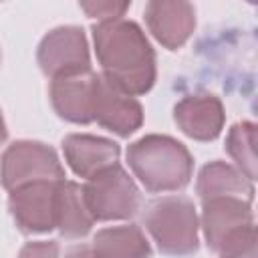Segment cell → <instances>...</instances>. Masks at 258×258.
Wrapping results in <instances>:
<instances>
[{
    "label": "cell",
    "mask_w": 258,
    "mask_h": 258,
    "mask_svg": "<svg viewBox=\"0 0 258 258\" xmlns=\"http://www.w3.org/2000/svg\"><path fill=\"white\" fill-rule=\"evenodd\" d=\"M64 258H95V254L91 252V246L79 244V246H73V248L64 254Z\"/></svg>",
    "instance_id": "44dd1931"
},
{
    "label": "cell",
    "mask_w": 258,
    "mask_h": 258,
    "mask_svg": "<svg viewBox=\"0 0 258 258\" xmlns=\"http://www.w3.org/2000/svg\"><path fill=\"white\" fill-rule=\"evenodd\" d=\"M254 226L252 202L240 198H214L202 202L200 228L210 250L218 252L232 236Z\"/></svg>",
    "instance_id": "30bf717a"
},
{
    "label": "cell",
    "mask_w": 258,
    "mask_h": 258,
    "mask_svg": "<svg viewBox=\"0 0 258 258\" xmlns=\"http://www.w3.org/2000/svg\"><path fill=\"white\" fill-rule=\"evenodd\" d=\"M40 71L48 79L91 69L89 42L81 26H56L46 32L36 48Z\"/></svg>",
    "instance_id": "8992f818"
},
{
    "label": "cell",
    "mask_w": 258,
    "mask_h": 258,
    "mask_svg": "<svg viewBox=\"0 0 258 258\" xmlns=\"http://www.w3.org/2000/svg\"><path fill=\"white\" fill-rule=\"evenodd\" d=\"M101 75L123 93L145 95L157 77L155 50L141 26L129 18L97 22L91 28Z\"/></svg>",
    "instance_id": "6da1fadb"
},
{
    "label": "cell",
    "mask_w": 258,
    "mask_h": 258,
    "mask_svg": "<svg viewBox=\"0 0 258 258\" xmlns=\"http://www.w3.org/2000/svg\"><path fill=\"white\" fill-rule=\"evenodd\" d=\"M64 167L56 151L32 139H20L10 143L0 157V183L12 191L16 187L36 181H62Z\"/></svg>",
    "instance_id": "5b68a950"
},
{
    "label": "cell",
    "mask_w": 258,
    "mask_h": 258,
    "mask_svg": "<svg viewBox=\"0 0 258 258\" xmlns=\"http://www.w3.org/2000/svg\"><path fill=\"white\" fill-rule=\"evenodd\" d=\"M143 18L153 38L169 50L181 48L196 30V8L194 4L181 0L147 2Z\"/></svg>",
    "instance_id": "8fae6325"
},
{
    "label": "cell",
    "mask_w": 258,
    "mask_h": 258,
    "mask_svg": "<svg viewBox=\"0 0 258 258\" xmlns=\"http://www.w3.org/2000/svg\"><path fill=\"white\" fill-rule=\"evenodd\" d=\"M93 121L119 137H129L143 123V107L135 97L123 93L99 73L93 99Z\"/></svg>",
    "instance_id": "9c48e42d"
},
{
    "label": "cell",
    "mask_w": 258,
    "mask_h": 258,
    "mask_svg": "<svg viewBox=\"0 0 258 258\" xmlns=\"http://www.w3.org/2000/svg\"><path fill=\"white\" fill-rule=\"evenodd\" d=\"M127 163L139 183L151 194L179 191L194 175V157L169 135L149 133L127 147Z\"/></svg>",
    "instance_id": "7a4b0ae2"
},
{
    "label": "cell",
    "mask_w": 258,
    "mask_h": 258,
    "mask_svg": "<svg viewBox=\"0 0 258 258\" xmlns=\"http://www.w3.org/2000/svg\"><path fill=\"white\" fill-rule=\"evenodd\" d=\"M6 135H8V131H6V123H4V117H2V111H0V145L6 141Z\"/></svg>",
    "instance_id": "7402d4cb"
},
{
    "label": "cell",
    "mask_w": 258,
    "mask_h": 258,
    "mask_svg": "<svg viewBox=\"0 0 258 258\" xmlns=\"http://www.w3.org/2000/svg\"><path fill=\"white\" fill-rule=\"evenodd\" d=\"M62 153L69 167L83 179H91L107 167L119 163L121 147L107 137L71 133L62 139Z\"/></svg>",
    "instance_id": "4fadbf2b"
},
{
    "label": "cell",
    "mask_w": 258,
    "mask_h": 258,
    "mask_svg": "<svg viewBox=\"0 0 258 258\" xmlns=\"http://www.w3.org/2000/svg\"><path fill=\"white\" fill-rule=\"evenodd\" d=\"M81 187L87 210L95 222L129 220L141 210V191L119 163L87 179Z\"/></svg>",
    "instance_id": "277c9868"
},
{
    "label": "cell",
    "mask_w": 258,
    "mask_h": 258,
    "mask_svg": "<svg viewBox=\"0 0 258 258\" xmlns=\"http://www.w3.org/2000/svg\"><path fill=\"white\" fill-rule=\"evenodd\" d=\"M173 121L181 133L196 141H214L226 123L222 101L212 93H191L173 107Z\"/></svg>",
    "instance_id": "7c38bea8"
},
{
    "label": "cell",
    "mask_w": 258,
    "mask_h": 258,
    "mask_svg": "<svg viewBox=\"0 0 258 258\" xmlns=\"http://www.w3.org/2000/svg\"><path fill=\"white\" fill-rule=\"evenodd\" d=\"M60 246L56 240H38V242H26L16 258H58Z\"/></svg>",
    "instance_id": "ffe728a7"
},
{
    "label": "cell",
    "mask_w": 258,
    "mask_h": 258,
    "mask_svg": "<svg viewBox=\"0 0 258 258\" xmlns=\"http://www.w3.org/2000/svg\"><path fill=\"white\" fill-rule=\"evenodd\" d=\"M216 254L220 258H256V228L248 226L238 232Z\"/></svg>",
    "instance_id": "ac0fdd59"
},
{
    "label": "cell",
    "mask_w": 258,
    "mask_h": 258,
    "mask_svg": "<svg viewBox=\"0 0 258 258\" xmlns=\"http://www.w3.org/2000/svg\"><path fill=\"white\" fill-rule=\"evenodd\" d=\"M95 220L87 210L83 187L75 181L62 179L56 189V226L54 230L60 232V236L69 240H81L85 238Z\"/></svg>",
    "instance_id": "2e32d148"
},
{
    "label": "cell",
    "mask_w": 258,
    "mask_h": 258,
    "mask_svg": "<svg viewBox=\"0 0 258 258\" xmlns=\"http://www.w3.org/2000/svg\"><path fill=\"white\" fill-rule=\"evenodd\" d=\"M226 151L236 167L250 179H256V125L252 121H238L226 135Z\"/></svg>",
    "instance_id": "e0dca14e"
},
{
    "label": "cell",
    "mask_w": 258,
    "mask_h": 258,
    "mask_svg": "<svg viewBox=\"0 0 258 258\" xmlns=\"http://www.w3.org/2000/svg\"><path fill=\"white\" fill-rule=\"evenodd\" d=\"M91 252L95 258H151V244L139 226L123 224L99 230Z\"/></svg>",
    "instance_id": "9a60e30c"
},
{
    "label": "cell",
    "mask_w": 258,
    "mask_h": 258,
    "mask_svg": "<svg viewBox=\"0 0 258 258\" xmlns=\"http://www.w3.org/2000/svg\"><path fill=\"white\" fill-rule=\"evenodd\" d=\"M196 194L202 202L214 198H240L252 202L254 181H250L236 165L216 159L200 169L196 179Z\"/></svg>",
    "instance_id": "5bb4252c"
},
{
    "label": "cell",
    "mask_w": 258,
    "mask_h": 258,
    "mask_svg": "<svg viewBox=\"0 0 258 258\" xmlns=\"http://www.w3.org/2000/svg\"><path fill=\"white\" fill-rule=\"evenodd\" d=\"M143 226L165 256H189L200 248V216L185 196L151 200L143 210Z\"/></svg>",
    "instance_id": "3957f363"
},
{
    "label": "cell",
    "mask_w": 258,
    "mask_h": 258,
    "mask_svg": "<svg viewBox=\"0 0 258 258\" xmlns=\"http://www.w3.org/2000/svg\"><path fill=\"white\" fill-rule=\"evenodd\" d=\"M81 10H85L87 16L105 22L123 18V14L129 10V2H81Z\"/></svg>",
    "instance_id": "d6986e66"
},
{
    "label": "cell",
    "mask_w": 258,
    "mask_h": 258,
    "mask_svg": "<svg viewBox=\"0 0 258 258\" xmlns=\"http://www.w3.org/2000/svg\"><path fill=\"white\" fill-rule=\"evenodd\" d=\"M58 183L60 181H36L8 191V210L22 234L54 230Z\"/></svg>",
    "instance_id": "52a82bcc"
},
{
    "label": "cell",
    "mask_w": 258,
    "mask_h": 258,
    "mask_svg": "<svg viewBox=\"0 0 258 258\" xmlns=\"http://www.w3.org/2000/svg\"><path fill=\"white\" fill-rule=\"evenodd\" d=\"M0 58H2V54H0Z\"/></svg>",
    "instance_id": "603a6c76"
},
{
    "label": "cell",
    "mask_w": 258,
    "mask_h": 258,
    "mask_svg": "<svg viewBox=\"0 0 258 258\" xmlns=\"http://www.w3.org/2000/svg\"><path fill=\"white\" fill-rule=\"evenodd\" d=\"M99 73L93 69L60 75L50 79L48 97L54 113L75 125L93 123V99L97 89Z\"/></svg>",
    "instance_id": "ba28073f"
}]
</instances>
